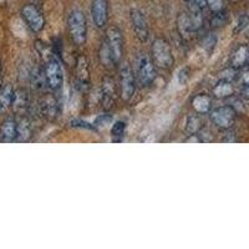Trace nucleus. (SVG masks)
Segmentation results:
<instances>
[{
    "label": "nucleus",
    "instance_id": "obj_1",
    "mask_svg": "<svg viewBox=\"0 0 249 249\" xmlns=\"http://www.w3.org/2000/svg\"><path fill=\"white\" fill-rule=\"evenodd\" d=\"M68 26L71 40L76 45H84L86 43V39H88V23H86L84 12L80 9H74L69 14Z\"/></svg>",
    "mask_w": 249,
    "mask_h": 249
},
{
    "label": "nucleus",
    "instance_id": "obj_2",
    "mask_svg": "<svg viewBox=\"0 0 249 249\" xmlns=\"http://www.w3.org/2000/svg\"><path fill=\"white\" fill-rule=\"evenodd\" d=\"M151 55H152V61L155 62V65L163 70H168L175 64L171 45L162 37L156 39L152 43Z\"/></svg>",
    "mask_w": 249,
    "mask_h": 249
},
{
    "label": "nucleus",
    "instance_id": "obj_3",
    "mask_svg": "<svg viewBox=\"0 0 249 249\" xmlns=\"http://www.w3.org/2000/svg\"><path fill=\"white\" fill-rule=\"evenodd\" d=\"M157 66L144 53H140L135 61V70H136V80L141 86H150L157 76Z\"/></svg>",
    "mask_w": 249,
    "mask_h": 249
},
{
    "label": "nucleus",
    "instance_id": "obj_4",
    "mask_svg": "<svg viewBox=\"0 0 249 249\" xmlns=\"http://www.w3.org/2000/svg\"><path fill=\"white\" fill-rule=\"evenodd\" d=\"M106 44L110 50L113 64L119 66L124 57V35L116 25H112L106 30Z\"/></svg>",
    "mask_w": 249,
    "mask_h": 249
},
{
    "label": "nucleus",
    "instance_id": "obj_5",
    "mask_svg": "<svg viewBox=\"0 0 249 249\" xmlns=\"http://www.w3.org/2000/svg\"><path fill=\"white\" fill-rule=\"evenodd\" d=\"M120 96L124 102H128L136 91V75L128 64L120 66Z\"/></svg>",
    "mask_w": 249,
    "mask_h": 249
},
{
    "label": "nucleus",
    "instance_id": "obj_6",
    "mask_svg": "<svg viewBox=\"0 0 249 249\" xmlns=\"http://www.w3.org/2000/svg\"><path fill=\"white\" fill-rule=\"evenodd\" d=\"M44 71H45L48 88L54 91L60 90L64 84V72H62L61 62H60L59 57L53 56L46 60Z\"/></svg>",
    "mask_w": 249,
    "mask_h": 249
},
{
    "label": "nucleus",
    "instance_id": "obj_7",
    "mask_svg": "<svg viewBox=\"0 0 249 249\" xmlns=\"http://www.w3.org/2000/svg\"><path fill=\"white\" fill-rule=\"evenodd\" d=\"M235 116H237V111L234 110L233 106H221V107L215 108L211 112V120L217 127L222 130H230L234 124Z\"/></svg>",
    "mask_w": 249,
    "mask_h": 249
},
{
    "label": "nucleus",
    "instance_id": "obj_8",
    "mask_svg": "<svg viewBox=\"0 0 249 249\" xmlns=\"http://www.w3.org/2000/svg\"><path fill=\"white\" fill-rule=\"evenodd\" d=\"M21 15L29 28L34 33H40L45 26V18H44L43 13L33 4H28L24 6L21 9Z\"/></svg>",
    "mask_w": 249,
    "mask_h": 249
},
{
    "label": "nucleus",
    "instance_id": "obj_9",
    "mask_svg": "<svg viewBox=\"0 0 249 249\" xmlns=\"http://www.w3.org/2000/svg\"><path fill=\"white\" fill-rule=\"evenodd\" d=\"M130 17L131 24H132L133 31H135L137 39L141 43L147 41L148 36H150V29H148V23L146 18H144L143 13L140 12L139 9H131Z\"/></svg>",
    "mask_w": 249,
    "mask_h": 249
},
{
    "label": "nucleus",
    "instance_id": "obj_10",
    "mask_svg": "<svg viewBox=\"0 0 249 249\" xmlns=\"http://www.w3.org/2000/svg\"><path fill=\"white\" fill-rule=\"evenodd\" d=\"M75 76H76V88L80 91L88 90L90 86V66L85 55H80L76 59Z\"/></svg>",
    "mask_w": 249,
    "mask_h": 249
},
{
    "label": "nucleus",
    "instance_id": "obj_11",
    "mask_svg": "<svg viewBox=\"0 0 249 249\" xmlns=\"http://www.w3.org/2000/svg\"><path fill=\"white\" fill-rule=\"evenodd\" d=\"M116 95L117 88L115 80L110 76L104 77L101 85V104L104 110L108 111L112 108L115 100H116Z\"/></svg>",
    "mask_w": 249,
    "mask_h": 249
},
{
    "label": "nucleus",
    "instance_id": "obj_12",
    "mask_svg": "<svg viewBox=\"0 0 249 249\" xmlns=\"http://www.w3.org/2000/svg\"><path fill=\"white\" fill-rule=\"evenodd\" d=\"M91 14L96 28L102 29L107 25L108 21V3L107 0H92Z\"/></svg>",
    "mask_w": 249,
    "mask_h": 249
},
{
    "label": "nucleus",
    "instance_id": "obj_13",
    "mask_svg": "<svg viewBox=\"0 0 249 249\" xmlns=\"http://www.w3.org/2000/svg\"><path fill=\"white\" fill-rule=\"evenodd\" d=\"M61 106H60V101L57 97L54 95H45L43 99L40 100L39 104V111L40 115L44 116L45 119L53 120L59 115Z\"/></svg>",
    "mask_w": 249,
    "mask_h": 249
},
{
    "label": "nucleus",
    "instance_id": "obj_14",
    "mask_svg": "<svg viewBox=\"0 0 249 249\" xmlns=\"http://www.w3.org/2000/svg\"><path fill=\"white\" fill-rule=\"evenodd\" d=\"M177 31L183 40H191L193 35L198 33V30L196 29L195 24L191 20L188 12L179 13L178 17H177Z\"/></svg>",
    "mask_w": 249,
    "mask_h": 249
},
{
    "label": "nucleus",
    "instance_id": "obj_15",
    "mask_svg": "<svg viewBox=\"0 0 249 249\" xmlns=\"http://www.w3.org/2000/svg\"><path fill=\"white\" fill-rule=\"evenodd\" d=\"M13 110L17 113L24 115L30 107V97H29L28 91L24 89H19L15 91L14 100H13Z\"/></svg>",
    "mask_w": 249,
    "mask_h": 249
},
{
    "label": "nucleus",
    "instance_id": "obj_16",
    "mask_svg": "<svg viewBox=\"0 0 249 249\" xmlns=\"http://www.w3.org/2000/svg\"><path fill=\"white\" fill-rule=\"evenodd\" d=\"M18 137V122L13 119H8L1 124L0 127V141L13 142Z\"/></svg>",
    "mask_w": 249,
    "mask_h": 249
},
{
    "label": "nucleus",
    "instance_id": "obj_17",
    "mask_svg": "<svg viewBox=\"0 0 249 249\" xmlns=\"http://www.w3.org/2000/svg\"><path fill=\"white\" fill-rule=\"evenodd\" d=\"M29 81L31 84V88L34 90L41 91L45 88H48V82H46V76L44 69L35 66L29 72Z\"/></svg>",
    "mask_w": 249,
    "mask_h": 249
},
{
    "label": "nucleus",
    "instance_id": "obj_18",
    "mask_svg": "<svg viewBox=\"0 0 249 249\" xmlns=\"http://www.w3.org/2000/svg\"><path fill=\"white\" fill-rule=\"evenodd\" d=\"M249 59V49L248 46L241 45L238 46L234 50V53L231 56V68L239 70L246 65V62H248Z\"/></svg>",
    "mask_w": 249,
    "mask_h": 249
},
{
    "label": "nucleus",
    "instance_id": "obj_19",
    "mask_svg": "<svg viewBox=\"0 0 249 249\" xmlns=\"http://www.w3.org/2000/svg\"><path fill=\"white\" fill-rule=\"evenodd\" d=\"M192 107L199 115L208 113L212 108V99L206 93H198L192 99Z\"/></svg>",
    "mask_w": 249,
    "mask_h": 249
},
{
    "label": "nucleus",
    "instance_id": "obj_20",
    "mask_svg": "<svg viewBox=\"0 0 249 249\" xmlns=\"http://www.w3.org/2000/svg\"><path fill=\"white\" fill-rule=\"evenodd\" d=\"M14 89L10 84H6L0 90V113L5 112L12 107L13 100H14Z\"/></svg>",
    "mask_w": 249,
    "mask_h": 249
},
{
    "label": "nucleus",
    "instance_id": "obj_21",
    "mask_svg": "<svg viewBox=\"0 0 249 249\" xmlns=\"http://www.w3.org/2000/svg\"><path fill=\"white\" fill-rule=\"evenodd\" d=\"M33 133V126H31V121L26 116H21L18 121V141H29Z\"/></svg>",
    "mask_w": 249,
    "mask_h": 249
},
{
    "label": "nucleus",
    "instance_id": "obj_22",
    "mask_svg": "<svg viewBox=\"0 0 249 249\" xmlns=\"http://www.w3.org/2000/svg\"><path fill=\"white\" fill-rule=\"evenodd\" d=\"M234 92V89H233L232 82L226 81V80H219L217 82V85L213 88V95H214L217 99H227V97H231Z\"/></svg>",
    "mask_w": 249,
    "mask_h": 249
},
{
    "label": "nucleus",
    "instance_id": "obj_23",
    "mask_svg": "<svg viewBox=\"0 0 249 249\" xmlns=\"http://www.w3.org/2000/svg\"><path fill=\"white\" fill-rule=\"evenodd\" d=\"M202 121L197 115H190L186 122V131L188 135H196L201 132Z\"/></svg>",
    "mask_w": 249,
    "mask_h": 249
},
{
    "label": "nucleus",
    "instance_id": "obj_24",
    "mask_svg": "<svg viewBox=\"0 0 249 249\" xmlns=\"http://www.w3.org/2000/svg\"><path fill=\"white\" fill-rule=\"evenodd\" d=\"M100 61L105 68H115V64H113V60L111 57L110 50L107 48V44L106 41L101 44V48H100Z\"/></svg>",
    "mask_w": 249,
    "mask_h": 249
},
{
    "label": "nucleus",
    "instance_id": "obj_25",
    "mask_svg": "<svg viewBox=\"0 0 249 249\" xmlns=\"http://www.w3.org/2000/svg\"><path fill=\"white\" fill-rule=\"evenodd\" d=\"M227 20H228V14L224 10L213 13V17L211 18V25L214 26V28H219L227 23Z\"/></svg>",
    "mask_w": 249,
    "mask_h": 249
},
{
    "label": "nucleus",
    "instance_id": "obj_26",
    "mask_svg": "<svg viewBox=\"0 0 249 249\" xmlns=\"http://www.w3.org/2000/svg\"><path fill=\"white\" fill-rule=\"evenodd\" d=\"M124 130H126V124L124 121H116L113 124L112 128H111V135L115 139V141H120L122 139Z\"/></svg>",
    "mask_w": 249,
    "mask_h": 249
},
{
    "label": "nucleus",
    "instance_id": "obj_27",
    "mask_svg": "<svg viewBox=\"0 0 249 249\" xmlns=\"http://www.w3.org/2000/svg\"><path fill=\"white\" fill-rule=\"evenodd\" d=\"M215 44H217V37H215V35L208 34L207 36L203 37L201 45H202V48L204 49V50L208 51V53H211V51L214 49Z\"/></svg>",
    "mask_w": 249,
    "mask_h": 249
},
{
    "label": "nucleus",
    "instance_id": "obj_28",
    "mask_svg": "<svg viewBox=\"0 0 249 249\" xmlns=\"http://www.w3.org/2000/svg\"><path fill=\"white\" fill-rule=\"evenodd\" d=\"M248 25H249V15L248 14H242L241 17L238 18L237 24H235L234 30H233V31H234L235 34H238V33L243 31L244 29H246Z\"/></svg>",
    "mask_w": 249,
    "mask_h": 249
},
{
    "label": "nucleus",
    "instance_id": "obj_29",
    "mask_svg": "<svg viewBox=\"0 0 249 249\" xmlns=\"http://www.w3.org/2000/svg\"><path fill=\"white\" fill-rule=\"evenodd\" d=\"M112 121V116L111 115H108V113H105V115H101V116H99L96 119V121H95V127L96 128H101V127H106L107 124H110V122Z\"/></svg>",
    "mask_w": 249,
    "mask_h": 249
},
{
    "label": "nucleus",
    "instance_id": "obj_30",
    "mask_svg": "<svg viewBox=\"0 0 249 249\" xmlns=\"http://www.w3.org/2000/svg\"><path fill=\"white\" fill-rule=\"evenodd\" d=\"M235 79H237V70H235V69L230 68V69H226L224 71H222L221 80H226V81L233 82Z\"/></svg>",
    "mask_w": 249,
    "mask_h": 249
},
{
    "label": "nucleus",
    "instance_id": "obj_31",
    "mask_svg": "<svg viewBox=\"0 0 249 249\" xmlns=\"http://www.w3.org/2000/svg\"><path fill=\"white\" fill-rule=\"evenodd\" d=\"M71 126L72 127L77 128H86V130H96L95 124H91L86 121H82V120H71Z\"/></svg>",
    "mask_w": 249,
    "mask_h": 249
},
{
    "label": "nucleus",
    "instance_id": "obj_32",
    "mask_svg": "<svg viewBox=\"0 0 249 249\" xmlns=\"http://www.w3.org/2000/svg\"><path fill=\"white\" fill-rule=\"evenodd\" d=\"M207 5L210 6L212 13L221 12L223 10V0H207Z\"/></svg>",
    "mask_w": 249,
    "mask_h": 249
},
{
    "label": "nucleus",
    "instance_id": "obj_33",
    "mask_svg": "<svg viewBox=\"0 0 249 249\" xmlns=\"http://www.w3.org/2000/svg\"><path fill=\"white\" fill-rule=\"evenodd\" d=\"M188 79H190V69L188 68L182 69V70L179 71V75H178L179 82L183 85V84H186V82L188 81Z\"/></svg>",
    "mask_w": 249,
    "mask_h": 249
},
{
    "label": "nucleus",
    "instance_id": "obj_34",
    "mask_svg": "<svg viewBox=\"0 0 249 249\" xmlns=\"http://www.w3.org/2000/svg\"><path fill=\"white\" fill-rule=\"evenodd\" d=\"M187 4H192V5L199 6L201 9H204L207 5V0H186Z\"/></svg>",
    "mask_w": 249,
    "mask_h": 249
},
{
    "label": "nucleus",
    "instance_id": "obj_35",
    "mask_svg": "<svg viewBox=\"0 0 249 249\" xmlns=\"http://www.w3.org/2000/svg\"><path fill=\"white\" fill-rule=\"evenodd\" d=\"M241 79H242V82L244 84V86H249V69L244 71L243 74L241 75Z\"/></svg>",
    "mask_w": 249,
    "mask_h": 249
},
{
    "label": "nucleus",
    "instance_id": "obj_36",
    "mask_svg": "<svg viewBox=\"0 0 249 249\" xmlns=\"http://www.w3.org/2000/svg\"><path fill=\"white\" fill-rule=\"evenodd\" d=\"M248 37H249V31H248Z\"/></svg>",
    "mask_w": 249,
    "mask_h": 249
},
{
    "label": "nucleus",
    "instance_id": "obj_37",
    "mask_svg": "<svg viewBox=\"0 0 249 249\" xmlns=\"http://www.w3.org/2000/svg\"><path fill=\"white\" fill-rule=\"evenodd\" d=\"M248 62H249V59H248Z\"/></svg>",
    "mask_w": 249,
    "mask_h": 249
}]
</instances>
